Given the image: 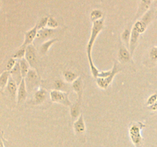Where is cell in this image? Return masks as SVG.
<instances>
[{
	"label": "cell",
	"mask_w": 157,
	"mask_h": 147,
	"mask_svg": "<svg viewBox=\"0 0 157 147\" xmlns=\"http://www.w3.org/2000/svg\"><path fill=\"white\" fill-rule=\"evenodd\" d=\"M104 28V18L93 22L92 25L91 32H90V38H89L88 42L86 46V53L87 55V59H88L89 66H90V70L92 74H95L98 71V68L94 65L93 62V58H92V50H93L94 44L98 38V35L101 33V31Z\"/></svg>",
	"instance_id": "1"
},
{
	"label": "cell",
	"mask_w": 157,
	"mask_h": 147,
	"mask_svg": "<svg viewBox=\"0 0 157 147\" xmlns=\"http://www.w3.org/2000/svg\"><path fill=\"white\" fill-rule=\"evenodd\" d=\"M122 70L121 66L117 61L113 64L111 70H106V71H100L98 77L96 78L97 85L102 90H107L109 86L113 82V78L115 77L118 73Z\"/></svg>",
	"instance_id": "2"
},
{
	"label": "cell",
	"mask_w": 157,
	"mask_h": 147,
	"mask_svg": "<svg viewBox=\"0 0 157 147\" xmlns=\"http://www.w3.org/2000/svg\"><path fill=\"white\" fill-rule=\"evenodd\" d=\"M146 125L142 122L132 123L129 127V135L130 139L135 147H142L143 145V136L141 131L145 128Z\"/></svg>",
	"instance_id": "3"
},
{
	"label": "cell",
	"mask_w": 157,
	"mask_h": 147,
	"mask_svg": "<svg viewBox=\"0 0 157 147\" xmlns=\"http://www.w3.org/2000/svg\"><path fill=\"white\" fill-rule=\"evenodd\" d=\"M24 79L29 92L34 91V90L36 91L39 88L38 87L40 85V77L35 69L31 68L28 73L27 76Z\"/></svg>",
	"instance_id": "4"
},
{
	"label": "cell",
	"mask_w": 157,
	"mask_h": 147,
	"mask_svg": "<svg viewBox=\"0 0 157 147\" xmlns=\"http://www.w3.org/2000/svg\"><path fill=\"white\" fill-rule=\"evenodd\" d=\"M50 99L53 103L62 104L65 107H70L73 104L69 99L68 93L59 90H52L50 92Z\"/></svg>",
	"instance_id": "5"
},
{
	"label": "cell",
	"mask_w": 157,
	"mask_h": 147,
	"mask_svg": "<svg viewBox=\"0 0 157 147\" xmlns=\"http://www.w3.org/2000/svg\"><path fill=\"white\" fill-rule=\"evenodd\" d=\"M55 33H56V29L49 28H44L40 29V30H38V35H37L36 38L34 41L35 44L41 45L44 41H47L48 40L52 39V38H54Z\"/></svg>",
	"instance_id": "6"
},
{
	"label": "cell",
	"mask_w": 157,
	"mask_h": 147,
	"mask_svg": "<svg viewBox=\"0 0 157 147\" xmlns=\"http://www.w3.org/2000/svg\"><path fill=\"white\" fill-rule=\"evenodd\" d=\"M118 61L121 64H133V60H132V55L130 53V50H128V47L124 44V43H120L119 51H118Z\"/></svg>",
	"instance_id": "7"
},
{
	"label": "cell",
	"mask_w": 157,
	"mask_h": 147,
	"mask_svg": "<svg viewBox=\"0 0 157 147\" xmlns=\"http://www.w3.org/2000/svg\"><path fill=\"white\" fill-rule=\"evenodd\" d=\"M25 58L29 62L30 67L32 68L35 69L37 66V51L35 46L33 44H29L26 47L25 55Z\"/></svg>",
	"instance_id": "8"
},
{
	"label": "cell",
	"mask_w": 157,
	"mask_h": 147,
	"mask_svg": "<svg viewBox=\"0 0 157 147\" xmlns=\"http://www.w3.org/2000/svg\"><path fill=\"white\" fill-rule=\"evenodd\" d=\"M38 32V28L37 24H35L32 29L25 32V39L24 42L21 46L26 47L29 44H32L35 41Z\"/></svg>",
	"instance_id": "9"
},
{
	"label": "cell",
	"mask_w": 157,
	"mask_h": 147,
	"mask_svg": "<svg viewBox=\"0 0 157 147\" xmlns=\"http://www.w3.org/2000/svg\"><path fill=\"white\" fill-rule=\"evenodd\" d=\"M73 128L77 136H84L86 132V124L83 114H81V116L74 122Z\"/></svg>",
	"instance_id": "10"
},
{
	"label": "cell",
	"mask_w": 157,
	"mask_h": 147,
	"mask_svg": "<svg viewBox=\"0 0 157 147\" xmlns=\"http://www.w3.org/2000/svg\"><path fill=\"white\" fill-rule=\"evenodd\" d=\"M28 89L26 87L25 81V79H23L21 81V82L20 83V84L18 85V94H17V104L18 105H21L25 101L26 98L28 96Z\"/></svg>",
	"instance_id": "11"
},
{
	"label": "cell",
	"mask_w": 157,
	"mask_h": 147,
	"mask_svg": "<svg viewBox=\"0 0 157 147\" xmlns=\"http://www.w3.org/2000/svg\"><path fill=\"white\" fill-rule=\"evenodd\" d=\"M71 89L76 93L77 96H78V100H77L78 102L81 103V101H82L83 91H84V83H83V79L81 77H79L75 82L72 83Z\"/></svg>",
	"instance_id": "12"
},
{
	"label": "cell",
	"mask_w": 157,
	"mask_h": 147,
	"mask_svg": "<svg viewBox=\"0 0 157 147\" xmlns=\"http://www.w3.org/2000/svg\"><path fill=\"white\" fill-rule=\"evenodd\" d=\"M48 92L45 89L39 87L36 91H35L34 93V104L35 105H41V104H44L47 100Z\"/></svg>",
	"instance_id": "13"
},
{
	"label": "cell",
	"mask_w": 157,
	"mask_h": 147,
	"mask_svg": "<svg viewBox=\"0 0 157 147\" xmlns=\"http://www.w3.org/2000/svg\"><path fill=\"white\" fill-rule=\"evenodd\" d=\"M140 35L141 34H140L136 29L132 28L131 38H130V46H129V50H130L132 56L133 55L135 50H136V47H137L138 41H139V38Z\"/></svg>",
	"instance_id": "14"
},
{
	"label": "cell",
	"mask_w": 157,
	"mask_h": 147,
	"mask_svg": "<svg viewBox=\"0 0 157 147\" xmlns=\"http://www.w3.org/2000/svg\"><path fill=\"white\" fill-rule=\"evenodd\" d=\"M6 90H7L8 93L10 95L11 97L13 100H17V94H18V85L12 77L9 78V83L6 87Z\"/></svg>",
	"instance_id": "15"
},
{
	"label": "cell",
	"mask_w": 157,
	"mask_h": 147,
	"mask_svg": "<svg viewBox=\"0 0 157 147\" xmlns=\"http://www.w3.org/2000/svg\"><path fill=\"white\" fill-rule=\"evenodd\" d=\"M10 76L15 82L18 84V85H19L20 83L21 82L24 78H23L22 75H21V69H20V65H19V62L17 61L16 64H15V67L12 69V70H10Z\"/></svg>",
	"instance_id": "16"
},
{
	"label": "cell",
	"mask_w": 157,
	"mask_h": 147,
	"mask_svg": "<svg viewBox=\"0 0 157 147\" xmlns=\"http://www.w3.org/2000/svg\"><path fill=\"white\" fill-rule=\"evenodd\" d=\"M53 90L68 93V92H70L71 86L70 87L68 85V83L66 82L65 81H63V80H56L53 84Z\"/></svg>",
	"instance_id": "17"
},
{
	"label": "cell",
	"mask_w": 157,
	"mask_h": 147,
	"mask_svg": "<svg viewBox=\"0 0 157 147\" xmlns=\"http://www.w3.org/2000/svg\"><path fill=\"white\" fill-rule=\"evenodd\" d=\"M81 102L77 100L70 107V115L73 122H75L81 116Z\"/></svg>",
	"instance_id": "18"
},
{
	"label": "cell",
	"mask_w": 157,
	"mask_h": 147,
	"mask_svg": "<svg viewBox=\"0 0 157 147\" xmlns=\"http://www.w3.org/2000/svg\"><path fill=\"white\" fill-rule=\"evenodd\" d=\"M58 38H52V39L48 40L47 41H44V43L39 45V53L40 55H44L48 53V51H49V49L51 48L52 45H53L54 43H55L56 41H58Z\"/></svg>",
	"instance_id": "19"
},
{
	"label": "cell",
	"mask_w": 157,
	"mask_h": 147,
	"mask_svg": "<svg viewBox=\"0 0 157 147\" xmlns=\"http://www.w3.org/2000/svg\"><path fill=\"white\" fill-rule=\"evenodd\" d=\"M153 0H141L140 5L139 6V9H138V12L136 14V18L140 16L143 14H145L147 11H149V8H150V5H151Z\"/></svg>",
	"instance_id": "20"
},
{
	"label": "cell",
	"mask_w": 157,
	"mask_h": 147,
	"mask_svg": "<svg viewBox=\"0 0 157 147\" xmlns=\"http://www.w3.org/2000/svg\"><path fill=\"white\" fill-rule=\"evenodd\" d=\"M63 77H64V81L67 83H68V84H72V83L75 82L79 77V76L76 73L70 70H64L63 71Z\"/></svg>",
	"instance_id": "21"
},
{
	"label": "cell",
	"mask_w": 157,
	"mask_h": 147,
	"mask_svg": "<svg viewBox=\"0 0 157 147\" xmlns=\"http://www.w3.org/2000/svg\"><path fill=\"white\" fill-rule=\"evenodd\" d=\"M9 78H10V72L8 71V70H5L1 74V76H0V88H1L2 91H3V90L7 87Z\"/></svg>",
	"instance_id": "22"
},
{
	"label": "cell",
	"mask_w": 157,
	"mask_h": 147,
	"mask_svg": "<svg viewBox=\"0 0 157 147\" xmlns=\"http://www.w3.org/2000/svg\"><path fill=\"white\" fill-rule=\"evenodd\" d=\"M18 62H19L21 75H22L23 78H25L26 76H27L29 70L31 69V68H29V67H30V65H29V62H28V61L25 60V58H22V59L19 60V61H18Z\"/></svg>",
	"instance_id": "23"
},
{
	"label": "cell",
	"mask_w": 157,
	"mask_h": 147,
	"mask_svg": "<svg viewBox=\"0 0 157 147\" xmlns=\"http://www.w3.org/2000/svg\"><path fill=\"white\" fill-rule=\"evenodd\" d=\"M131 32H132L131 28H127L123 32V33L121 34V39H122V41L124 42V44L128 47V48H129V46H130V38H131Z\"/></svg>",
	"instance_id": "24"
},
{
	"label": "cell",
	"mask_w": 157,
	"mask_h": 147,
	"mask_svg": "<svg viewBox=\"0 0 157 147\" xmlns=\"http://www.w3.org/2000/svg\"><path fill=\"white\" fill-rule=\"evenodd\" d=\"M147 24H146L144 21H143L142 20H138V21H136V22L135 23L134 25H133V28L136 29V31H137L138 32H139L140 34H143L145 32V31L147 30Z\"/></svg>",
	"instance_id": "25"
},
{
	"label": "cell",
	"mask_w": 157,
	"mask_h": 147,
	"mask_svg": "<svg viewBox=\"0 0 157 147\" xmlns=\"http://www.w3.org/2000/svg\"><path fill=\"white\" fill-rule=\"evenodd\" d=\"M103 16H104V14H103L102 11L98 10V9H94V10L92 11L91 13H90V18L92 22H94V21L104 18Z\"/></svg>",
	"instance_id": "26"
},
{
	"label": "cell",
	"mask_w": 157,
	"mask_h": 147,
	"mask_svg": "<svg viewBox=\"0 0 157 147\" xmlns=\"http://www.w3.org/2000/svg\"><path fill=\"white\" fill-rule=\"evenodd\" d=\"M149 59H150V61L152 64H157V46H154L150 50Z\"/></svg>",
	"instance_id": "27"
},
{
	"label": "cell",
	"mask_w": 157,
	"mask_h": 147,
	"mask_svg": "<svg viewBox=\"0 0 157 147\" xmlns=\"http://www.w3.org/2000/svg\"><path fill=\"white\" fill-rule=\"evenodd\" d=\"M25 51H26V47L21 46V47H20L19 48L15 51V53L12 55V58H15V59H18V60H21L22 59V58H25Z\"/></svg>",
	"instance_id": "28"
},
{
	"label": "cell",
	"mask_w": 157,
	"mask_h": 147,
	"mask_svg": "<svg viewBox=\"0 0 157 147\" xmlns=\"http://www.w3.org/2000/svg\"><path fill=\"white\" fill-rule=\"evenodd\" d=\"M47 27L49 28L52 29H56L58 27V23L53 17L49 16L48 17V21Z\"/></svg>",
	"instance_id": "29"
},
{
	"label": "cell",
	"mask_w": 157,
	"mask_h": 147,
	"mask_svg": "<svg viewBox=\"0 0 157 147\" xmlns=\"http://www.w3.org/2000/svg\"><path fill=\"white\" fill-rule=\"evenodd\" d=\"M16 63H17L16 59H15V58H9V59L8 60L7 63H6V70H8V71H10V70H12V69L15 67Z\"/></svg>",
	"instance_id": "30"
},
{
	"label": "cell",
	"mask_w": 157,
	"mask_h": 147,
	"mask_svg": "<svg viewBox=\"0 0 157 147\" xmlns=\"http://www.w3.org/2000/svg\"><path fill=\"white\" fill-rule=\"evenodd\" d=\"M48 17H44V18H41V19L38 21V22L36 24L38 28V30L46 28L48 24Z\"/></svg>",
	"instance_id": "31"
},
{
	"label": "cell",
	"mask_w": 157,
	"mask_h": 147,
	"mask_svg": "<svg viewBox=\"0 0 157 147\" xmlns=\"http://www.w3.org/2000/svg\"><path fill=\"white\" fill-rule=\"evenodd\" d=\"M156 102H157V92L155 93H153V94L149 96L147 100V107H150V106L153 105Z\"/></svg>",
	"instance_id": "32"
},
{
	"label": "cell",
	"mask_w": 157,
	"mask_h": 147,
	"mask_svg": "<svg viewBox=\"0 0 157 147\" xmlns=\"http://www.w3.org/2000/svg\"><path fill=\"white\" fill-rule=\"evenodd\" d=\"M148 109L150 110H151V111H156L157 110V102L155 103V104H153V105L148 107Z\"/></svg>",
	"instance_id": "33"
},
{
	"label": "cell",
	"mask_w": 157,
	"mask_h": 147,
	"mask_svg": "<svg viewBox=\"0 0 157 147\" xmlns=\"http://www.w3.org/2000/svg\"><path fill=\"white\" fill-rule=\"evenodd\" d=\"M1 147H5L4 141L2 140V138H1Z\"/></svg>",
	"instance_id": "34"
},
{
	"label": "cell",
	"mask_w": 157,
	"mask_h": 147,
	"mask_svg": "<svg viewBox=\"0 0 157 147\" xmlns=\"http://www.w3.org/2000/svg\"><path fill=\"white\" fill-rule=\"evenodd\" d=\"M153 2L155 6H157V0H153Z\"/></svg>",
	"instance_id": "35"
},
{
	"label": "cell",
	"mask_w": 157,
	"mask_h": 147,
	"mask_svg": "<svg viewBox=\"0 0 157 147\" xmlns=\"http://www.w3.org/2000/svg\"><path fill=\"white\" fill-rule=\"evenodd\" d=\"M154 15H155V18H157V9H156V11H155Z\"/></svg>",
	"instance_id": "36"
},
{
	"label": "cell",
	"mask_w": 157,
	"mask_h": 147,
	"mask_svg": "<svg viewBox=\"0 0 157 147\" xmlns=\"http://www.w3.org/2000/svg\"><path fill=\"white\" fill-rule=\"evenodd\" d=\"M2 140H3V139H2ZM3 141H4V140H3ZM4 144H5V142H4ZM5 147H9V146L8 145L7 143H6V144H5Z\"/></svg>",
	"instance_id": "37"
}]
</instances>
